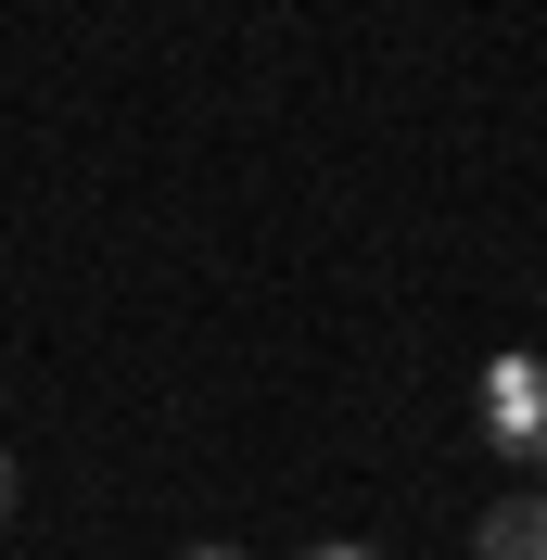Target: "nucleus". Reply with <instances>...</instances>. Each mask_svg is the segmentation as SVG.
I'll list each match as a JSON object with an SVG mask.
<instances>
[{
  "label": "nucleus",
  "instance_id": "1",
  "mask_svg": "<svg viewBox=\"0 0 547 560\" xmlns=\"http://www.w3.org/2000/svg\"><path fill=\"white\" fill-rule=\"evenodd\" d=\"M484 433L510 458H547V357H497L484 370Z\"/></svg>",
  "mask_w": 547,
  "mask_h": 560
},
{
  "label": "nucleus",
  "instance_id": "2",
  "mask_svg": "<svg viewBox=\"0 0 547 560\" xmlns=\"http://www.w3.org/2000/svg\"><path fill=\"white\" fill-rule=\"evenodd\" d=\"M472 548H484V560H547V485L497 497V510H484V523H472Z\"/></svg>",
  "mask_w": 547,
  "mask_h": 560
},
{
  "label": "nucleus",
  "instance_id": "3",
  "mask_svg": "<svg viewBox=\"0 0 547 560\" xmlns=\"http://www.w3.org/2000/svg\"><path fill=\"white\" fill-rule=\"evenodd\" d=\"M306 560H382V548H357V535H331V548H306Z\"/></svg>",
  "mask_w": 547,
  "mask_h": 560
},
{
  "label": "nucleus",
  "instance_id": "4",
  "mask_svg": "<svg viewBox=\"0 0 547 560\" xmlns=\"http://www.w3.org/2000/svg\"><path fill=\"white\" fill-rule=\"evenodd\" d=\"M0 523H13V458H0Z\"/></svg>",
  "mask_w": 547,
  "mask_h": 560
},
{
  "label": "nucleus",
  "instance_id": "5",
  "mask_svg": "<svg viewBox=\"0 0 547 560\" xmlns=\"http://www.w3.org/2000/svg\"><path fill=\"white\" fill-rule=\"evenodd\" d=\"M178 560H242V548H178Z\"/></svg>",
  "mask_w": 547,
  "mask_h": 560
}]
</instances>
